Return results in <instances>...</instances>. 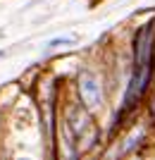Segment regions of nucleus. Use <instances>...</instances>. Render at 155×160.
Here are the masks:
<instances>
[{"mask_svg":"<svg viewBox=\"0 0 155 160\" xmlns=\"http://www.w3.org/2000/svg\"><path fill=\"white\" fill-rule=\"evenodd\" d=\"M74 96L93 115H100L108 108V84L103 72L93 67H81L74 79Z\"/></svg>","mask_w":155,"mask_h":160,"instance_id":"obj_1","label":"nucleus"},{"mask_svg":"<svg viewBox=\"0 0 155 160\" xmlns=\"http://www.w3.org/2000/svg\"><path fill=\"white\" fill-rule=\"evenodd\" d=\"M150 136V124L146 120L134 124L124 136L119 139V148H117V155H138L141 153V146L148 143Z\"/></svg>","mask_w":155,"mask_h":160,"instance_id":"obj_2","label":"nucleus"},{"mask_svg":"<svg viewBox=\"0 0 155 160\" xmlns=\"http://www.w3.org/2000/svg\"><path fill=\"white\" fill-rule=\"evenodd\" d=\"M76 36L74 33H62V36H53V38H48L46 43H43V53H53V50H62V48H69L76 43Z\"/></svg>","mask_w":155,"mask_h":160,"instance_id":"obj_3","label":"nucleus"},{"mask_svg":"<svg viewBox=\"0 0 155 160\" xmlns=\"http://www.w3.org/2000/svg\"><path fill=\"white\" fill-rule=\"evenodd\" d=\"M143 112H146V122L150 124V129H155V84L143 100Z\"/></svg>","mask_w":155,"mask_h":160,"instance_id":"obj_4","label":"nucleus"},{"mask_svg":"<svg viewBox=\"0 0 155 160\" xmlns=\"http://www.w3.org/2000/svg\"><path fill=\"white\" fill-rule=\"evenodd\" d=\"M0 58H5V50H0Z\"/></svg>","mask_w":155,"mask_h":160,"instance_id":"obj_5","label":"nucleus"}]
</instances>
